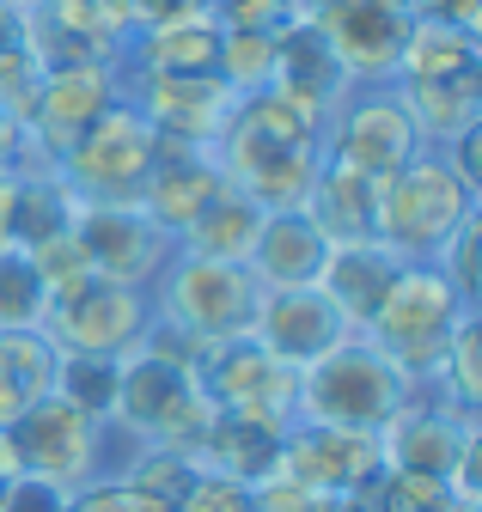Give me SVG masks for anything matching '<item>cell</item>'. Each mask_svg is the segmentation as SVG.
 Returning <instances> with one entry per match:
<instances>
[{
	"instance_id": "cell-1",
	"label": "cell",
	"mask_w": 482,
	"mask_h": 512,
	"mask_svg": "<svg viewBox=\"0 0 482 512\" xmlns=\"http://www.w3.org/2000/svg\"><path fill=\"white\" fill-rule=\"evenodd\" d=\"M318 122L324 116L281 92H251L238 98L226 135L214 141V165L257 208H299L318 177Z\"/></svg>"
},
{
	"instance_id": "cell-2",
	"label": "cell",
	"mask_w": 482,
	"mask_h": 512,
	"mask_svg": "<svg viewBox=\"0 0 482 512\" xmlns=\"http://www.w3.org/2000/svg\"><path fill=\"white\" fill-rule=\"evenodd\" d=\"M214 403L202 397V366L171 360L159 348H135L116 372V403H110V433L123 445H165V452H196L208 433Z\"/></svg>"
},
{
	"instance_id": "cell-3",
	"label": "cell",
	"mask_w": 482,
	"mask_h": 512,
	"mask_svg": "<svg viewBox=\"0 0 482 512\" xmlns=\"http://www.w3.org/2000/svg\"><path fill=\"white\" fill-rule=\"evenodd\" d=\"M470 311L476 305H464V293L434 263H403L397 281L385 287V299L373 305V317L360 324V336H367L379 354H391L397 372L415 384V391H428L440 360H446L452 330L464 324Z\"/></svg>"
},
{
	"instance_id": "cell-4",
	"label": "cell",
	"mask_w": 482,
	"mask_h": 512,
	"mask_svg": "<svg viewBox=\"0 0 482 512\" xmlns=\"http://www.w3.org/2000/svg\"><path fill=\"white\" fill-rule=\"evenodd\" d=\"M409 397H415V384L360 330L336 342L330 354H318L312 366H299V421H318V427L385 433Z\"/></svg>"
},
{
	"instance_id": "cell-5",
	"label": "cell",
	"mask_w": 482,
	"mask_h": 512,
	"mask_svg": "<svg viewBox=\"0 0 482 512\" xmlns=\"http://www.w3.org/2000/svg\"><path fill=\"white\" fill-rule=\"evenodd\" d=\"M476 214V189L452 171L446 153H415L397 177L379 189V244L403 263L440 256V244Z\"/></svg>"
},
{
	"instance_id": "cell-6",
	"label": "cell",
	"mask_w": 482,
	"mask_h": 512,
	"mask_svg": "<svg viewBox=\"0 0 482 512\" xmlns=\"http://www.w3.org/2000/svg\"><path fill=\"white\" fill-rule=\"evenodd\" d=\"M257 305H263V287H257V275L245 263H208V256H184V250H177L171 263L159 269L153 317H165L171 330H184L202 348H220V342L251 336Z\"/></svg>"
},
{
	"instance_id": "cell-7",
	"label": "cell",
	"mask_w": 482,
	"mask_h": 512,
	"mask_svg": "<svg viewBox=\"0 0 482 512\" xmlns=\"http://www.w3.org/2000/svg\"><path fill=\"white\" fill-rule=\"evenodd\" d=\"M159 135L147 128V116L135 104H110L86 135L62 153V183L74 189L80 208H135L141 202V183L153 171Z\"/></svg>"
},
{
	"instance_id": "cell-8",
	"label": "cell",
	"mask_w": 482,
	"mask_h": 512,
	"mask_svg": "<svg viewBox=\"0 0 482 512\" xmlns=\"http://www.w3.org/2000/svg\"><path fill=\"white\" fill-rule=\"evenodd\" d=\"M147 324H153L147 287H123L104 275L49 293L43 305V336L62 354H92V360H129L147 342Z\"/></svg>"
},
{
	"instance_id": "cell-9",
	"label": "cell",
	"mask_w": 482,
	"mask_h": 512,
	"mask_svg": "<svg viewBox=\"0 0 482 512\" xmlns=\"http://www.w3.org/2000/svg\"><path fill=\"white\" fill-rule=\"evenodd\" d=\"M202 397L214 403V415H238V421H257V427L287 433L299 421V366L269 354L257 336H238V342L208 348Z\"/></svg>"
},
{
	"instance_id": "cell-10",
	"label": "cell",
	"mask_w": 482,
	"mask_h": 512,
	"mask_svg": "<svg viewBox=\"0 0 482 512\" xmlns=\"http://www.w3.org/2000/svg\"><path fill=\"white\" fill-rule=\"evenodd\" d=\"M293 25H312L348 80H385L397 74V55L415 31L403 0H293Z\"/></svg>"
},
{
	"instance_id": "cell-11",
	"label": "cell",
	"mask_w": 482,
	"mask_h": 512,
	"mask_svg": "<svg viewBox=\"0 0 482 512\" xmlns=\"http://www.w3.org/2000/svg\"><path fill=\"white\" fill-rule=\"evenodd\" d=\"M13 445H19V470L55 482L62 494H80L86 482H104V421H92L68 397L31 403L13 427Z\"/></svg>"
},
{
	"instance_id": "cell-12",
	"label": "cell",
	"mask_w": 482,
	"mask_h": 512,
	"mask_svg": "<svg viewBox=\"0 0 482 512\" xmlns=\"http://www.w3.org/2000/svg\"><path fill=\"white\" fill-rule=\"evenodd\" d=\"M129 37H135V19L123 0H31L25 7V43L43 61V74L110 68Z\"/></svg>"
},
{
	"instance_id": "cell-13",
	"label": "cell",
	"mask_w": 482,
	"mask_h": 512,
	"mask_svg": "<svg viewBox=\"0 0 482 512\" xmlns=\"http://www.w3.org/2000/svg\"><path fill=\"white\" fill-rule=\"evenodd\" d=\"M379 470H385L379 433H348V427H318V421H293L281 433V470L275 476L312 488V494H354Z\"/></svg>"
},
{
	"instance_id": "cell-14",
	"label": "cell",
	"mask_w": 482,
	"mask_h": 512,
	"mask_svg": "<svg viewBox=\"0 0 482 512\" xmlns=\"http://www.w3.org/2000/svg\"><path fill=\"white\" fill-rule=\"evenodd\" d=\"M74 244H80V256L92 263V275L123 281V287H147L171 263V238L141 208H80Z\"/></svg>"
},
{
	"instance_id": "cell-15",
	"label": "cell",
	"mask_w": 482,
	"mask_h": 512,
	"mask_svg": "<svg viewBox=\"0 0 482 512\" xmlns=\"http://www.w3.org/2000/svg\"><path fill=\"white\" fill-rule=\"evenodd\" d=\"M116 104L110 68H55L43 74L31 110H25V141L31 153H43L49 165H62V153L86 135V128Z\"/></svg>"
},
{
	"instance_id": "cell-16",
	"label": "cell",
	"mask_w": 482,
	"mask_h": 512,
	"mask_svg": "<svg viewBox=\"0 0 482 512\" xmlns=\"http://www.w3.org/2000/svg\"><path fill=\"white\" fill-rule=\"evenodd\" d=\"M220 189H226V177H220V165H214L208 147L159 141L153 171H147V183H141V202H135V208H141L165 238H184V226L220 196Z\"/></svg>"
},
{
	"instance_id": "cell-17",
	"label": "cell",
	"mask_w": 482,
	"mask_h": 512,
	"mask_svg": "<svg viewBox=\"0 0 482 512\" xmlns=\"http://www.w3.org/2000/svg\"><path fill=\"white\" fill-rule=\"evenodd\" d=\"M251 336H257L269 354H281L287 366H312L318 354H330L336 342H348L354 324H348V317H342L318 287H287V293H263Z\"/></svg>"
},
{
	"instance_id": "cell-18",
	"label": "cell",
	"mask_w": 482,
	"mask_h": 512,
	"mask_svg": "<svg viewBox=\"0 0 482 512\" xmlns=\"http://www.w3.org/2000/svg\"><path fill=\"white\" fill-rule=\"evenodd\" d=\"M135 110L147 116V128L159 141H184V147L214 153V141L226 135V122L238 110V92L220 74H208V80H141Z\"/></svg>"
},
{
	"instance_id": "cell-19",
	"label": "cell",
	"mask_w": 482,
	"mask_h": 512,
	"mask_svg": "<svg viewBox=\"0 0 482 512\" xmlns=\"http://www.w3.org/2000/svg\"><path fill=\"white\" fill-rule=\"evenodd\" d=\"M421 153V128L409 122V110L397 98H360L342 122H336V147L330 159L348 165V171H367V177H397L409 159Z\"/></svg>"
},
{
	"instance_id": "cell-20",
	"label": "cell",
	"mask_w": 482,
	"mask_h": 512,
	"mask_svg": "<svg viewBox=\"0 0 482 512\" xmlns=\"http://www.w3.org/2000/svg\"><path fill=\"white\" fill-rule=\"evenodd\" d=\"M324 256H330V238L306 220V208H275L263 214V232L245 269L257 275L263 293H287V287H318Z\"/></svg>"
},
{
	"instance_id": "cell-21",
	"label": "cell",
	"mask_w": 482,
	"mask_h": 512,
	"mask_svg": "<svg viewBox=\"0 0 482 512\" xmlns=\"http://www.w3.org/2000/svg\"><path fill=\"white\" fill-rule=\"evenodd\" d=\"M379 177L348 171V165H318L312 189H306V220L330 238V244H379Z\"/></svg>"
},
{
	"instance_id": "cell-22",
	"label": "cell",
	"mask_w": 482,
	"mask_h": 512,
	"mask_svg": "<svg viewBox=\"0 0 482 512\" xmlns=\"http://www.w3.org/2000/svg\"><path fill=\"white\" fill-rule=\"evenodd\" d=\"M135 49H141L147 80H208V74H220V25H214L208 7L153 19L135 37Z\"/></svg>"
},
{
	"instance_id": "cell-23",
	"label": "cell",
	"mask_w": 482,
	"mask_h": 512,
	"mask_svg": "<svg viewBox=\"0 0 482 512\" xmlns=\"http://www.w3.org/2000/svg\"><path fill=\"white\" fill-rule=\"evenodd\" d=\"M348 74H342V61L336 49L312 31V25H287L275 37V74H269V92L293 98V104H306L312 116H324L336 98H342Z\"/></svg>"
},
{
	"instance_id": "cell-24",
	"label": "cell",
	"mask_w": 482,
	"mask_h": 512,
	"mask_svg": "<svg viewBox=\"0 0 482 512\" xmlns=\"http://www.w3.org/2000/svg\"><path fill=\"white\" fill-rule=\"evenodd\" d=\"M80 220L74 189L62 183V171L43 165V171H13V202H7V250H43L55 238H68Z\"/></svg>"
},
{
	"instance_id": "cell-25",
	"label": "cell",
	"mask_w": 482,
	"mask_h": 512,
	"mask_svg": "<svg viewBox=\"0 0 482 512\" xmlns=\"http://www.w3.org/2000/svg\"><path fill=\"white\" fill-rule=\"evenodd\" d=\"M397 269H403V256L385 250V244H330L324 275H318V293L360 330L373 317V305L385 299V287L397 281Z\"/></svg>"
},
{
	"instance_id": "cell-26",
	"label": "cell",
	"mask_w": 482,
	"mask_h": 512,
	"mask_svg": "<svg viewBox=\"0 0 482 512\" xmlns=\"http://www.w3.org/2000/svg\"><path fill=\"white\" fill-rule=\"evenodd\" d=\"M190 458L208 476H232V482H245V488H263L281 470V433L257 427V421H238V415H214Z\"/></svg>"
},
{
	"instance_id": "cell-27",
	"label": "cell",
	"mask_w": 482,
	"mask_h": 512,
	"mask_svg": "<svg viewBox=\"0 0 482 512\" xmlns=\"http://www.w3.org/2000/svg\"><path fill=\"white\" fill-rule=\"evenodd\" d=\"M55 372H62V348L43 330L0 336V433H13L31 403L55 397Z\"/></svg>"
},
{
	"instance_id": "cell-28",
	"label": "cell",
	"mask_w": 482,
	"mask_h": 512,
	"mask_svg": "<svg viewBox=\"0 0 482 512\" xmlns=\"http://www.w3.org/2000/svg\"><path fill=\"white\" fill-rule=\"evenodd\" d=\"M263 214L251 196H238V189L226 183L220 196L184 226V256H208V263H251V250H257V232H263Z\"/></svg>"
},
{
	"instance_id": "cell-29",
	"label": "cell",
	"mask_w": 482,
	"mask_h": 512,
	"mask_svg": "<svg viewBox=\"0 0 482 512\" xmlns=\"http://www.w3.org/2000/svg\"><path fill=\"white\" fill-rule=\"evenodd\" d=\"M196 458L190 452H165V445H135V452L116 464V488H123L129 512H177L184 494L196 488Z\"/></svg>"
},
{
	"instance_id": "cell-30",
	"label": "cell",
	"mask_w": 482,
	"mask_h": 512,
	"mask_svg": "<svg viewBox=\"0 0 482 512\" xmlns=\"http://www.w3.org/2000/svg\"><path fill=\"white\" fill-rule=\"evenodd\" d=\"M397 104L409 110V122L434 141H458L464 128H476L482 116V74L464 80H403Z\"/></svg>"
},
{
	"instance_id": "cell-31",
	"label": "cell",
	"mask_w": 482,
	"mask_h": 512,
	"mask_svg": "<svg viewBox=\"0 0 482 512\" xmlns=\"http://www.w3.org/2000/svg\"><path fill=\"white\" fill-rule=\"evenodd\" d=\"M397 74L403 80H464V74H482V43H476V31L415 19L409 43L397 55Z\"/></svg>"
},
{
	"instance_id": "cell-32",
	"label": "cell",
	"mask_w": 482,
	"mask_h": 512,
	"mask_svg": "<svg viewBox=\"0 0 482 512\" xmlns=\"http://www.w3.org/2000/svg\"><path fill=\"white\" fill-rule=\"evenodd\" d=\"M43 281L31 269V256L25 250H0V336H13V330H43Z\"/></svg>"
},
{
	"instance_id": "cell-33",
	"label": "cell",
	"mask_w": 482,
	"mask_h": 512,
	"mask_svg": "<svg viewBox=\"0 0 482 512\" xmlns=\"http://www.w3.org/2000/svg\"><path fill=\"white\" fill-rule=\"evenodd\" d=\"M116 372H123V360L62 354V372H55V397H68V403H74V409H86L92 421H110V403H116Z\"/></svg>"
},
{
	"instance_id": "cell-34",
	"label": "cell",
	"mask_w": 482,
	"mask_h": 512,
	"mask_svg": "<svg viewBox=\"0 0 482 512\" xmlns=\"http://www.w3.org/2000/svg\"><path fill=\"white\" fill-rule=\"evenodd\" d=\"M269 74H275V37H257V31H220V80L251 98V92H269Z\"/></svg>"
},
{
	"instance_id": "cell-35",
	"label": "cell",
	"mask_w": 482,
	"mask_h": 512,
	"mask_svg": "<svg viewBox=\"0 0 482 512\" xmlns=\"http://www.w3.org/2000/svg\"><path fill=\"white\" fill-rule=\"evenodd\" d=\"M379 500H385V512H458V506H470V500L452 494V482L409 476V470H385L379 476Z\"/></svg>"
},
{
	"instance_id": "cell-36",
	"label": "cell",
	"mask_w": 482,
	"mask_h": 512,
	"mask_svg": "<svg viewBox=\"0 0 482 512\" xmlns=\"http://www.w3.org/2000/svg\"><path fill=\"white\" fill-rule=\"evenodd\" d=\"M208 13L220 31H257V37H281L293 25V0H208Z\"/></svg>"
},
{
	"instance_id": "cell-37",
	"label": "cell",
	"mask_w": 482,
	"mask_h": 512,
	"mask_svg": "<svg viewBox=\"0 0 482 512\" xmlns=\"http://www.w3.org/2000/svg\"><path fill=\"white\" fill-rule=\"evenodd\" d=\"M37 86H43V61L31 55V43H13V49H0V110L25 122V110H31Z\"/></svg>"
},
{
	"instance_id": "cell-38",
	"label": "cell",
	"mask_w": 482,
	"mask_h": 512,
	"mask_svg": "<svg viewBox=\"0 0 482 512\" xmlns=\"http://www.w3.org/2000/svg\"><path fill=\"white\" fill-rule=\"evenodd\" d=\"M251 494H257V512H348V494H312L287 476H269Z\"/></svg>"
},
{
	"instance_id": "cell-39",
	"label": "cell",
	"mask_w": 482,
	"mask_h": 512,
	"mask_svg": "<svg viewBox=\"0 0 482 512\" xmlns=\"http://www.w3.org/2000/svg\"><path fill=\"white\" fill-rule=\"evenodd\" d=\"M177 512H257V494H251L245 482H232V476H208V470H202Z\"/></svg>"
},
{
	"instance_id": "cell-40",
	"label": "cell",
	"mask_w": 482,
	"mask_h": 512,
	"mask_svg": "<svg viewBox=\"0 0 482 512\" xmlns=\"http://www.w3.org/2000/svg\"><path fill=\"white\" fill-rule=\"evenodd\" d=\"M0 512H68V494L55 488V482H43V476H13L7 488H0Z\"/></svg>"
},
{
	"instance_id": "cell-41",
	"label": "cell",
	"mask_w": 482,
	"mask_h": 512,
	"mask_svg": "<svg viewBox=\"0 0 482 512\" xmlns=\"http://www.w3.org/2000/svg\"><path fill=\"white\" fill-rule=\"evenodd\" d=\"M415 19L428 25H458V31H476L482 25V0H403Z\"/></svg>"
},
{
	"instance_id": "cell-42",
	"label": "cell",
	"mask_w": 482,
	"mask_h": 512,
	"mask_svg": "<svg viewBox=\"0 0 482 512\" xmlns=\"http://www.w3.org/2000/svg\"><path fill=\"white\" fill-rule=\"evenodd\" d=\"M25 159H31V141H25V122H19V116H7V110H0V177H7V171H25Z\"/></svg>"
},
{
	"instance_id": "cell-43",
	"label": "cell",
	"mask_w": 482,
	"mask_h": 512,
	"mask_svg": "<svg viewBox=\"0 0 482 512\" xmlns=\"http://www.w3.org/2000/svg\"><path fill=\"white\" fill-rule=\"evenodd\" d=\"M68 512H129V506H123V488L104 476V482H86L80 494H68Z\"/></svg>"
},
{
	"instance_id": "cell-44",
	"label": "cell",
	"mask_w": 482,
	"mask_h": 512,
	"mask_svg": "<svg viewBox=\"0 0 482 512\" xmlns=\"http://www.w3.org/2000/svg\"><path fill=\"white\" fill-rule=\"evenodd\" d=\"M135 25H153V19H171V13H190V7H208V0H123Z\"/></svg>"
},
{
	"instance_id": "cell-45",
	"label": "cell",
	"mask_w": 482,
	"mask_h": 512,
	"mask_svg": "<svg viewBox=\"0 0 482 512\" xmlns=\"http://www.w3.org/2000/svg\"><path fill=\"white\" fill-rule=\"evenodd\" d=\"M25 43V7L19 0H0V49H13Z\"/></svg>"
},
{
	"instance_id": "cell-46",
	"label": "cell",
	"mask_w": 482,
	"mask_h": 512,
	"mask_svg": "<svg viewBox=\"0 0 482 512\" xmlns=\"http://www.w3.org/2000/svg\"><path fill=\"white\" fill-rule=\"evenodd\" d=\"M458 512H482V506H458Z\"/></svg>"
},
{
	"instance_id": "cell-47",
	"label": "cell",
	"mask_w": 482,
	"mask_h": 512,
	"mask_svg": "<svg viewBox=\"0 0 482 512\" xmlns=\"http://www.w3.org/2000/svg\"><path fill=\"white\" fill-rule=\"evenodd\" d=\"M19 7H31V0H19Z\"/></svg>"
}]
</instances>
